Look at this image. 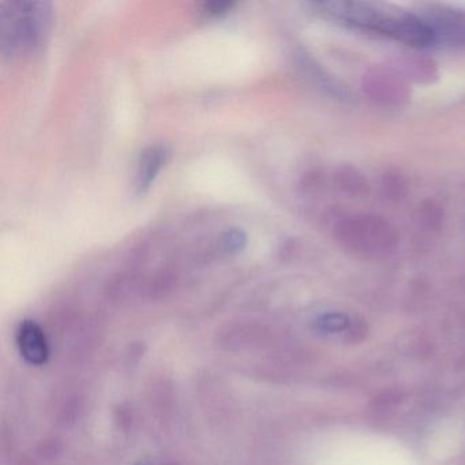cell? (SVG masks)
Returning a JSON list of instances; mask_svg holds the SVG:
<instances>
[{
    "instance_id": "1",
    "label": "cell",
    "mask_w": 465,
    "mask_h": 465,
    "mask_svg": "<svg viewBox=\"0 0 465 465\" xmlns=\"http://www.w3.org/2000/svg\"><path fill=\"white\" fill-rule=\"evenodd\" d=\"M312 6L333 21L369 34L389 37L415 48L437 45L434 31L424 18L410 12L369 2H320Z\"/></svg>"
},
{
    "instance_id": "2",
    "label": "cell",
    "mask_w": 465,
    "mask_h": 465,
    "mask_svg": "<svg viewBox=\"0 0 465 465\" xmlns=\"http://www.w3.org/2000/svg\"><path fill=\"white\" fill-rule=\"evenodd\" d=\"M51 6L47 2H15L0 12V36L5 51H37L47 42Z\"/></svg>"
},
{
    "instance_id": "3",
    "label": "cell",
    "mask_w": 465,
    "mask_h": 465,
    "mask_svg": "<svg viewBox=\"0 0 465 465\" xmlns=\"http://www.w3.org/2000/svg\"><path fill=\"white\" fill-rule=\"evenodd\" d=\"M15 340L18 351L26 363L32 366H43L47 363L50 358V345L39 323L32 320H24L18 325Z\"/></svg>"
},
{
    "instance_id": "4",
    "label": "cell",
    "mask_w": 465,
    "mask_h": 465,
    "mask_svg": "<svg viewBox=\"0 0 465 465\" xmlns=\"http://www.w3.org/2000/svg\"><path fill=\"white\" fill-rule=\"evenodd\" d=\"M168 154L170 153L164 145H151L141 153L134 179L137 194H145L151 189L160 171L167 163Z\"/></svg>"
},
{
    "instance_id": "5",
    "label": "cell",
    "mask_w": 465,
    "mask_h": 465,
    "mask_svg": "<svg viewBox=\"0 0 465 465\" xmlns=\"http://www.w3.org/2000/svg\"><path fill=\"white\" fill-rule=\"evenodd\" d=\"M435 34V39L449 45H465V17L460 15H438L426 18Z\"/></svg>"
},
{
    "instance_id": "6",
    "label": "cell",
    "mask_w": 465,
    "mask_h": 465,
    "mask_svg": "<svg viewBox=\"0 0 465 465\" xmlns=\"http://www.w3.org/2000/svg\"><path fill=\"white\" fill-rule=\"evenodd\" d=\"M350 323L348 315L341 314V312H326L315 321L317 328L326 333H339V331H347Z\"/></svg>"
},
{
    "instance_id": "7",
    "label": "cell",
    "mask_w": 465,
    "mask_h": 465,
    "mask_svg": "<svg viewBox=\"0 0 465 465\" xmlns=\"http://www.w3.org/2000/svg\"><path fill=\"white\" fill-rule=\"evenodd\" d=\"M247 236L239 228H231L223 235L222 246L227 252H241L246 247Z\"/></svg>"
},
{
    "instance_id": "8",
    "label": "cell",
    "mask_w": 465,
    "mask_h": 465,
    "mask_svg": "<svg viewBox=\"0 0 465 465\" xmlns=\"http://www.w3.org/2000/svg\"><path fill=\"white\" fill-rule=\"evenodd\" d=\"M232 7V4L228 2H213V4L205 5V10L208 15H219L222 13H227Z\"/></svg>"
},
{
    "instance_id": "9",
    "label": "cell",
    "mask_w": 465,
    "mask_h": 465,
    "mask_svg": "<svg viewBox=\"0 0 465 465\" xmlns=\"http://www.w3.org/2000/svg\"><path fill=\"white\" fill-rule=\"evenodd\" d=\"M135 465H153V462L152 461H146V460H143V461L138 462V464Z\"/></svg>"
}]
</instances>
